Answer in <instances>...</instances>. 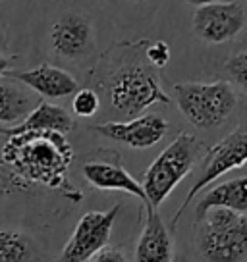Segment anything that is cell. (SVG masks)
<instances>
[{
    "label": "cell",
    "instance_id": "6",
    "mask_svg": "<svg viewBox=\"0 0 247 262\" xmlns=\"http://www.w3.org/2000/svg\"><path fill=\"white\" fill-rule=\"evenodd\" d=\"M247 164V127H238L232 133H228L224 139H220L214 147L209 148L205 156V164L201 168V173L188 191V195L183 199V205L180 210L174 214V224L180 220L181 214L186 212V208L191 205L193 196H197L203 189H207L211 183L222 178L224 173L238 170Z\"/></svg>",
    "mask_w": 247,
    "mask_h": 262
},
{
    "label": "cell",
    "instance_id": "18",
    "mask_svg": "<svg viewBox=\"0 0 247 262\" xmlns=\"http://www.w3.org/2000/svg\"><path fill=\"white\" fill-rule=\"evenodd\" d=\"M72 112L79 118H93L100 108V97L93 89H77L72 95Z\"/></svg>",
    "mask_w": 247,
    "mask_h": 262
},
{
    "label": "cell",
    "instance_id": "7",
    "mask_svg": "<svg viewBox=\"0 0 247 262\" xmlns=\"http://www.w3.org/2000/svg\"><path fill=\"white\" fill-rule=\"evenodd\" d=\"M191 25L201 41L209 45H224L238 39L239 33L245 29L247 10L236 0L197 6L191 17Z\"/></svg>",
    "mask_w": 247,
    "mask_h": 262
},
{
    "label": "cell",
    "instance_id": "26",
    "mask_svg": "<svg viewBox=\"0 0 247 262\" xmlns=\"http://www.w3.org/2000/svg\"><path fill=\"white\" fill-rule=\"evenodd\" d=\"M2 47H4V41H2V35H0V50H2Z\"/></svg>",
    "mask_w": 247,
    "mask_h": 262
},
{
    "label": "cell",
    "instance_id": "20",
    "mask_svg": "<svg viewBox=\"0 0 247 262\" xmlns=\"http://www.w3.org/2000/svg\"><path fill=\"white\" fill-rule=\"evenodd\" d=\"M27 189L31 187L19 180L16 173L2 162V158H0V195H14V193L27 191Z\"/></svg>",
    "mask_w": 247,
    "mask_h": 262
},
{
    "label": "cell",
    "instance_id": "3",
    "mask_svg": "<svg viewBox=\"0 0 247 262\" xmlns=\"http://www.w3.org/2000/svg\"><path fill=\"white\" fill-rule=\"evenodd\" d=\"M174 95L183 118L199 129L222 125L238 106V93L228 81H181Z\"/></svg>",
    "mask_w": 247,
    "mask_h": 262
},
{
    "label": "cell",
    "instance_id": "5",
    "mask_svg": "<svg viewBox=\"0 0 247 262\" xmlns=\"http://www.w3.org/2000/svg\"><path fill=\"white\" fill-rule=\"evenodd\" d=\"M199 224L197 245L205 262L247 260V214L216 206Z\"/></svg>",
    "mask_w": 247,
    "mask_h": 262
},
{
    "label": "cell",
    "instance_id": "9",
    "mask_svg": "<svg viewBox=\"0 0 247 262\" xmlns=\"http://www.w3.org/2000/svg\"><path fill=\"white\" fill-rule=\"evenodd\" d=\"M49 41L56 56L70 62H79L95 49L93 24L89 17L79 12H68L52 24Z\"/></svg>",
    "mask_w": 247,
    "mask_h": 262
},
{
    "label": "cell",
    "instance_id": "8",
    "mask_svg": "<svg viewBox=\"0 0 247 262\" xmlns=\"http://www.w3.org/2000/svg\"><path fill=\"white\" fill-rule=\"evenodd\" d=\"M118 214V205L110 210H93L83 214L60 254V262H89L91 256L108 245Z\"/></svg>",
    "mask_w": 247,
    "mask_h": 262
},
{
    "label": "cell",
    "instance_id": "16",
    "mask_svg": "<svg viewBox=\"0 0 247 262\" xmlns=\"http://www.w3.org/2000/svg\"><path fill=\"white\" fill-rule=\"evenodd\" d=\"M37 104L39 102H35L33 95L25 91L22 83L14 81L10 77L0 79V123L2 125L24 122Z\"/></svg>",
    "mask_w": 247,
    "mask_h": 262
},
{
    "label": "cell",
    "instance_id": "10",
    "mask_svg": "<svg viewBox=\"0 0 247 262\" xmlns=\"http://www.w3.org/2000/svg\"><path fill=\"white\" fill-rule=\"evenodd\" d=\"M93 131L120 145L143 150L155 147L164 139V135L168 133V122L158 114H147L132 118L128 122H108L93 125Z\"/></svg>",
    "mask_w": 247,
    "mask_h": 262
},
{
    "label": "cell",
    "instance_id": "19",
    "mask_svg": "<svg viewBox=\"0 0 247 262\" xmlns=\"http://www.w3.org/2000/svg\"><path fill=\"white\" fill-rule=\"evenodd\" d=\"M226 74L247 95V52H238L226 60Z\"/></svg>",
    "mask_w": 247,
    "mask_h": 262
},
{
    "label": "cell",
    "instance_id": "13",
    "mask_svg": "<svg viewBox=\"0 0 247 262\" xmlns=\"http://www.w3.org/2000/svg\"><path fill=\"white\" fill-rule=\"evenodd\" d=\"M81 176L91 187L99 191H122L147 203L143 185L132 178V173L126 172L120 164L108 160H89L81 166Z\"/></svg>",
    "mask_w": 247,
    "mask_h": 262
},
{
    "label": "cell",
    "instance_id": "25",
    "mask_svg": "<svg viewBox=\"0 0 247 262\" xmlns=\"http://www.w3.org/2000/svg\"><path fill=\"white\" fill-rule=\"evenodd\" d=\"M112 2H120V4H139V2H145V0H112Z\"/></svg>",
    "mask_w": 247,
    "mask_h": 262
},
{
    "label": "cell",
    "instance_id": "12",
    "mask_svg": "<svg viewBox=\"0 0 247 262\" xmlns=\"http://www.w3.org/2000/svg\"><path fill=\"white\" fill-rule=\"evenodd\" d=\"M174 243L172 235L162 222L157 208L147 206V218L135 243V262H172Z\"/></svg>",
    "mask_w": 247,
    "mask_h": 262
},
{
    "label": "cell",
    "instance_id": "17",
    "mask_svg": "<svg viewBox=\"0 0 247 262\" xmlns=\"http://www.w3.org/2000/svg\"><path fill=\"white\" fill-rule=\"evenodd\" d=\"M37 245L31 235L12 228H0V262H35Z\"/></svg>",
    "mask_w": 247,
    "mask_h": 262
},
{
    "label": "cell",
    "instance_id": "11",
    "mask_svg": "<svg viewBox=\"0 0 247 262\" xmlns=\"http://www.w3.org/2000/svg\"><path fill=\"white\" fill-rule=\"evenodd\" d=\"M6 77L22 83L24 87L50 100L72 97L79 89L75 77L70 72L50 64H41L25 72H6Z\"/></svg>",
    "mask_w": 247,
    "mask_h": 262
},
{
    "label": "cell",
    "instance_id": "23",
    "mask_svg": "<svg viewBox=\"0 0 247 262\" xmlns=\"http://www.w3.org/2000/svg\"><path fill=\"white\" fill-rule=\"evenodd\" d=\"M8 66H10V58L4 56V54H0V77H2V75H6Z\"/></svg>",
    "mask_w": 247,
    "mask_h": 262
},
{
    "label": "cell",
    "instance_id": "15",
    "mask_svg": "<svg viewBox=\"0 0 247 262\" xmlns=\"http://www.w3.org/2000/svg\"><path fill=\"white\" fill-rule=\"evenodd\" d=\"M74 127V118L70 116L62 106H56L52 102L43 100L37 106L27 114L24 122L16 125L10 133H24V131H56V133H64L72 131Z\"/></svg>",
    "mask_w": 247,
    "mask_h": 262
},
{
    "label": "cell",
    "instance_id": "24",
    "mask_svg": "<svg viewBox=\"0 0 247 262\" xmlns=\"http://www.w3.org/2000/svg\"><path fill=\"white\" fill-rule=\"evenodd\" d=\"M186 4H191V6H205V4H213V2H222V0H183Z\"/></svg>",
    "mask_w": 247,
    "mask_h": 262
},
{
    "label": "cell",
    "instance_id": "21",
    "mask_svg": "<svg viewBox=\"0 0 247 262\" xmlns=\"http://www.w3.org/2000/svg\"><path fill=\"white\" fill-rule=\"evenodd\" d=\"M147 62L151 68H164L170 62V47L164 41H155L153 45H149L145 50Z\"/></svg>",
    "mask_w": 247,
    "mask_h": 262
},
{
    "label": "cell",
    "instance_id": "2",
    "mask_svg": "<svg viewBox=\"0 0 247 262\" xmlns=\"http://www.w3.org/2000/svg\"><path fill=\"white\" fill-rule=\"evenodd\" d=\"M203 152V143L188 131L180 133L168 147L151 162L143 176V191L147 206L158 208L170 196L180 181L191 172L193 164Z\"/></svg>",
    "mask_w": 247,
    "mask_h": 262
},
{
    "label": "cell",
    "instance_id": "22",
    "mask_svg": "<svg viewBox=\"0 0 247 262\" xmlns=\"http://www.w3.org/2000/svg\"><path fill=\"white\" fill-rule=\"evenodd\" d=\"M91 262H130L122 249L116 247H105L95 256H91Z\"/></svg>",
    "mask_w": 247,
    "mask_h": 262
},
{
    "label": "cell",
    "instance_id": "1",
    "mask_svg": "<svg viewBox=\"0 0 247 262\" xmlns=\"http://www.w3.org/2000/svg\"><path fill=\"white\" fill-rule=\"evenodd\" d=\"M0 158L29 187L39 183L50 189H66V172L74 150L64 133L24 131L10 133Z\"/></svg>",
    "mask_w": 247,
    "mask_h": 262
},
{
    "label": "cell",
    "instance_id": "4",
    "mask_svg": "<svg viewBox=\"0 0 247 262\" xmlns=\"http://www.w3.org/2000/svg\"><path fill=\"white\" fill-rule=\"evenodd\" d=\"M108 102L114 112L132 120L157 102L170 104V97L162 91L151 66L132 62L116 68V72L110 74Z\"/></svg>",
    "mask_w": 247,
    "mask_h": 262
},
{
    "label": "cell",
    "instance_id": "14",
    "mask_svg": "<svg viewBox=\"0 0 247 262\" xmlns=\"http://www.w3.org/2000/svg\"><path fill=\"white\" fill-rule=\"evenodd\" d=\"M216 206L230 208L239 214H247V176L234 178V180H228L216 187L209 189L195 205V220L203 222L207 212Z\"/></svg>",
    "mask_w": 247,
    "mask_h": 262
}]
</instances>
